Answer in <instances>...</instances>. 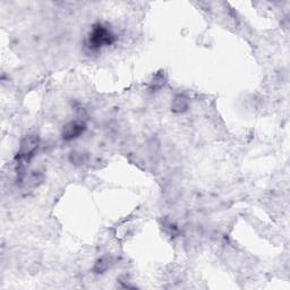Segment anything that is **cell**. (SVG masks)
I'll return each instance as SVG.
<instances>
[{
  "mask_svg": "<svg viewBox=\"0 0 290 290\" xmlns=\"http://www.w3.org/2000/svg\"><path fill=\"white\" fill-rule=\"evenodd\" d=\"M163 228H164V230H166L170 236L178 235L177 227L174 224H171V222H164Z\"/></svg>",
  "mask_w": 290,
  "mask_h": 290,
  "instance_id": "obj_8",
  "label": "cell"
},
{
  "mask_svg": "<svg viewBox=\"0 0 290 290\" xmlns=\"http://www.w3.org/2000/svg\"><path fill=\"white\" fill-rule=\"evenodd\" d=\"M86 124L83 120H72L63 127L62 138L65 142H70L82 136L86 130Z\"/></svg>",
  "mask_w": 290,
  "mask_h": 290,
  "instance_id": "obj_3",
  "label": "cell"
},
{
  "mask_svg": "<svg viewBox=\"0 0 290 290\" xmlns=\"http://www.w3.org/2000/svg\"><path fill=\"white\" fill-rule=\"evenodd\" d=\"M113 258L110 254H106L97 259L92 270L96 274H102V273L107 272L108 270L113 266Z\"/></svg>",
  "mask_w": 290,
  "mask_h": 290,
  "instance_id": "obj_4",
  "label": "cell"
},
{
  "mask_svg": "<svg viewBox=\"0 0 290 290\" xmlns=\"http://www.w3.org/2000/svg\"><path fill=\"white\" fill-rule=\"evenodd\" d=\"M167 83V76L164 72L162 70H160V72H158L156 75L153 76L152 81L150 82V85H149V90L152 91V92H158V91H160L162 87H164Z\"/></svg>",
  "mask_w": 290,
  "mask_h": 290,
  "instance_id": "obj_6",
  "label": "cell"
},
{
  "mask_svg": "<svg viewBox=\"0 0 290 290\" xmlns=\"http://www.w3.org/2000/svg\"><path fill=\"white\" fill-rule=\"evenodd\" d=\"M116 41V35L110 28L102 23L93 25L89 36H87V48L92 51H97L103 47H109Z\"/></svg>",
  "mask_w": 290,
  "mask_h": 290,
  "instance_id": "obj_2",
  "label": "cell"
},
{
  "mask_svg": "<svg viewBox=\"0 0 290 290\" xmlns=\"http://www.w3.org/2000/svg\"><path fill=\"white\" fill-rule=\"evenodd\" d=\"M40 146V137L36 134L26 135L22 138L19 143L18 153L16 156V161H17V174L23 175V171L25 170L26 164H29L33 158H34L36 151Z\"/></svg>",
  "mask_w": 290,
  "mask_h": 290,
  "instance_id": "obj_1",
  "label": "cell"
},
{
  "mask_svg": "<svg viewBox=\"0 0 290 290\" xmlns=\"http://www.w3.org/2000/svg\"><path fill=\"white\" fill-rule=\"evenodd\" d=\"M190 108V99L184 94H177L171 102V111L174 113H184Z\"/></svg>",
  "mask_w": 290,
  "mask_h": 290,
  "instance_id": "obj_5",
  "label": "cell"
},
{
  "mask_svg": "<svg viewBox=\"0 0 290 290\" xmlns=\"http://www.w3.org/2000/svg\"><path fill=\"white\" fill-rule=\"evenodd\" d=\"M87 159H89L87 154L81 152V151H73L69 154L70 163L75 164V166H83L84 163L87 162Z\"/></svg>",
  "mask_w": 290,
  "mask_h": 290,
  "instance_id": "obj_7",
  "label": "cell"
}]
</instances>
